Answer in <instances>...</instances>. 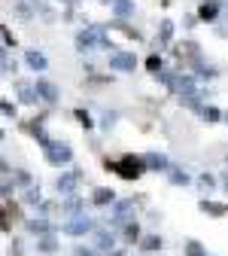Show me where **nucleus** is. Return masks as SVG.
I'll return each instance as SVG.
<instances>
[{"label":"nucleus","instance_id":"1","mask_svg":"<svg viewBox=\"0 0 228 256\" xmlns=\"http://www.w3.org/2000/svg\"><path fill=\"white\" fill-rule=\"evenodd\" d=\"M104 168H107V171H116V174L125 177V180H137V177L146 171V162H143L140 156H134V152H125L119 162H110V158H107Z\"/></svg>","mask_w":228,"mask_h":256},{"label":"nucleus","instance_id":"2","mask_svg":"<svg viewBox=\"0 0 228 256\" xmlns=\"http://www.w3.org/2000/svg\"><path fill=\"white\" fill-rule=\"evenodd\" d=\"M94 46H101V49H113V43L107 40V28L104 24H88L85 30H79L76 34V49L79 52H88Z\"/></svg>","mask_w":228,"mask_h":256},{"label":"nucleus","instance_id":"3","mask_svg":"<svg viewBox=\"0 0 228 256\" xmlns=\"http://www.w3.org/2000/svg\"><path fill=\"white\" fill-rule=\"evenodd\" d=\"M40 146H43V152H46V162H49V165H55V168L67 165L70 158H73V150H70L67 144H58V140L43 138V140H40Z\"/></svg>","mask_w":228,"mask_h":256},{"label":"nucleus","instance_id":"4","mask_svg":"<svg viewBox=\"0 0 228 256\" xmlns=\"http://www.w3.org/2000/svg\"><path fill=\"white\" fill-rule=\"evenodd\" d=\"M61 232H64V235H70V238L88 235V232H94V220H88L85 214H82V216H73V220H67V222L61 226Z\"/></svg>","mask_w":228,"mask_h":256},{"label":"nucleus","instance_id":"5","mask_svg":"<svg viewBox=\"0 0 228 256\" xmlns=\"http://www.w3.org/2000/svg\"><path fill=\"white\" fill-rule=\"evenodd\" d=\"M82 171L79 168H73V171H67V174H61L58 180H55V189L61 192V196H73V192H76V186L82 183Z\"/></svg>","mask_w":228,"mask_h":256},{"label":"nucleus","instance_id":"6","mask_svg":"<svg viewBox=\"0 0 228 256\" xmlns=\"http://www.w3.org/2000/svg\"><path fill=\"white\" fill-rule=\"evenodd\" d=\"M134 210V202L131 198H125V202H116L113 204V214H110V222H113V226H128V222H131L134 216H128V214H131Z\"/></svg>","mask_w":228,"mask_h":256},{"label":"nucleus","instance_id":"7","mask_svg":"<svg viewBox=\"0 0 228 256\" xmlns=\"http://www.w3.org/2000/svg\"><path fill=\"white\" fill-rule=\"evenodd\" d=\"M137 58L134 52H110V70H134Z\"/></svg>","mask_w":228,"mask_h":256},{"label":"nucleus","instance_id":"8","mask_svg":"<svg viewBox=\"0 0 228 256\" xmlns=\"http://www.w3.org/2000/svg\"><path fill=\"white\" fill-rule=\"evenodd\" d=\"M34 88H37V94H40L46 104H55V101L61 98V94H58V86H55V82H49V80H43V76L34 82Z\"/></svg>","mask_w":228,"mask_h":256},{"label":"nucleus","instance_id":"9","mask_svg":"<svg viewBox=\"0 0 228 256\" xmlns=\"http://www.w3.org/2000/svg\"><path fill=\"white\" fill-rule=\"evenodd\" d=\"M24 226H27V232L30 235H52V222L46 220V216H30V220H24Z\"/></svg>","mask_w":228,"mask_h":256},{"label":"nucleus","instance_id":"10","mask_svg":"<svg viewBox=\"0 0 228 256\" xmlns=\"http://www.w3.org/2000/svg\"><path fill=\"white\" fill-rule=\"evenodd\" d=\"M94 247L101 250V253H107V256H110V253H113V247H116V235H113V232H107V229H97V232H94Z\"/></svg>","mask_w":228,"mask_h":256},{"label":"nucleus","instance_id":"11","mask_svg":"<svg viewBox=\"0 0 228 256\" xmlns=\"http://www.w3.org/2000/svg\"><path fill=\"white\" fill-rule=\"evenodd\" d=\"M143 162H146V171H168V174H171V162H168L161 152H146Z\"/></svg>","mask_w":228,"mask_h":256},{"label":"nucleus","instance_id":"12","mask_svg":"<svg viewBox=\"0 0 228 256\" xmlns=\"http://www.w3.org/2000/svg\"><path fill=\"white\" fill-rule=\"evenodd\" d=\"M82 208H85V204H82L79 196H67V202L58 204V210H61L64 216H70V220H73V216H82Z\"/></svg>","mask_w":228,"mask_h":256},{"label":"nucleus","instance_id":"13","mask_svg":"<svg viewBox=\"0 0 228 256\" xmlns=\"http://www.w3.org/2000/svg\"><path fill=\"white\" fill-rule=\"evenodd\" d=\"M24 61H27V68H30V70H37V74H43V70L49 68V61H46V55H43L40 49H27Z\"/></svg>","mask_w":228,"mask_h":256},{"label":"nucleus","instance_id":"14","mask_svg":"<svg viewBox=\"0 0 228 256\" xmlns=\"http://www.w3.org/2000/svg\"><path fill=\"white\" fill-rule=\"evenodd\" d=\"M91 202H94V204H101V208L116 204V189H110V186H97V189H94V196H91Z\"/></svg>","mask_w":228,"mask_h":256},{"label":"nucleus","instance_id":"15","mask_svg":"<svg viewBox=\"0 0 228 256\" xmlns=\"http://www.w3.org/2000/svg\"><path fill=\"white\" fill-rule=\"evenodd\" d=\"M15 92H18V98H21V104H34L40 94H37V88L34 86H27V82H21V80H15Z\"/></svg>","mask_w":228,"mask_h":256},{"label":"nucleus","instance_id":"16","mask_svg":"<svg viewBox=\"0 0 228 256\" xmlns=\"http://www.w3.org/2000/svg\"><path fill=\"white\" fill-rule=\"evenodd\" d=\"M219 16V4L216 0H201V6H198V18L201 22H213Z\"/></svg>","mask_w":228,"mask_h":256},{"label":"nucleus","instance_id":"17","mask_svg":"<svg viewBox=\"0 0 228 256\" xmlns=\"http://www.w3.org/2000/svg\"><path fill=\"white\" fill-rule=\"evenodd\" d=\"M204 214H210V216H225L228 214V204H219V202H210V198H201V204H198Z\"/></svg>","mask_w":228,"mask_h":256},{"label":"nucleus","instance_id":"18","mask_svg":"<svg viewBox=\"0 0 228 256\" xmlns=\"http://www.w3.org/2000/svg\"><path fill=\"white\" fill-rule=\"evenodd\" d=\"M113 16L119 22L128 18V16H134V0H116V4H113Z\"/></svg>","mask_w":228,"mask_h":256},{"label":"nucleus","instance_id":"19","mask_svg":"<svg viewBox=\"0 0 228 256\" xmlns=\"http://www.w3.org/2000/svg\"><path fill=\"white\" fill-rule=\"evenodd\" d=\"M21 202H24V204H43V189H40V186H30L24 196H21Z\"/></svg>","mask_w":228,"mask_h":256},{"label":"nucleus","instance_id":"20","mask_svg":"<svg viewBox=\"0 0 228 256\" xmlns=\"http://www.w3.org/2000/svg\"><path fill=\"white\" fill-rule=\"evenodd\" d=\"M161 244H165V241H161V235H143V238H140V247L149 250V253H152V250H161Z\"/></svg>","mask_w":228,"mask_h":256},{"label":"nucleus","instance_id":"21","mask_svg":"<svg viewBox=\"0 0 228 256\" xmlns=\"http://www.w3.org/2000/svg\"><path fill=\"white\" fill-rule=\"evenodd\" d=\"M37 250H40V253H55V250H58V241H55V235H43V238L37 241Z\"/></svg>","mask_w":228,"mask_h":256},{"label":"nucleus","instance_id":"22","mask_svg":"<svg viewBox=\"0 0 228 256\" xmlns=\"http://www.w3.org/2000/svg\"><path fill=\"white\" fill-rule=\"evenodd\" d=\"M161 28H158V37H161V43H171V37H174V22L171 18H165V22H158Z\"/></svg>","mask_w":228,"mask_h":256},{"label":"nucleus","instance_id":"23","mask_svg":"<svg viewBox=\"0 0 228 256\" xmlns=\"http://www.w3.org/2000/svg\"><path fill=\"white\" fill-rule=\"evenodd\" d=\"M24 132H30L37 140H43L46 134H43V119H30V122H24Z\"/></svg>","mask_w":228,"mask_h":256},{"label":"nucleus","instance_id":"24","mask_svg":"<svg viewBox=\"0 0 228 256\" xmlns=\"http://www.w3.org/2000/svg\"><path fill=\"white\" fill-rule=\"evenodd\" d=\"M125 241H128V244L140 241V226H137V222H128V226H125Z\"/></svg>","mask_w":228,"mask_h":256},{"label":"nucleus","instance_id":"25","mask_svg":"<svg viewBox=\"0 0 228 256\" xmlns=\"http://www.w3.org/2000/svg\"><path fill=\"white\" fill-rule=\"evenodd\" d=\"M158 80L165 82V86H168L171 92H177V80H180V76H177L174 70H161V74H158Z\"/></svg>","mask_w":228,"mask_h":256},{"label":"nucleus","instance_id":"26","mask_svg":"<svg viewBox=\"0 0 228 256\" xmlns=\"http://www.w3.org/2000/svg\"><path fill=\"white\" fill-rule=\"evenodd\" d=\"M113 28H116V30H122V34H125V37H131V40H140V30L128 28V24H125V22H119V18L113 22Z\"/></svg>","mask_w":228,"mask_h":256},{"label":"nucleus","instance_id":"27","mask_svg":"<svg viewBox=\"0 0 228 256\" xmlns=\"http://www.w3.org/2000/svg\"><path fill=\"white\" fill-rule=\"evenodd\" d=\"M171 183L186 186V183H189V174H186V171H180V168H171Z\"/></svg>","mask_w":228,"mask_h":256},{"label":"nucleus","instance_id":"28","mask_svg":"<svg viewBox=\"0 0 228 256\" xmlns=\"http://www.w3.org/2000/svg\"><path fill=\"white\" fill-rule=\"evenodd\" d=\"M146 70L155 74V76L161 74V58H158V55H149V58H146Z\"/></svg>","mask_w":228,"mask_h":256},{"label":"nucleus","instance_id":"29","mask_svg":"<svg viewBox=\"0 0 228 256\" xmlns=\"http://www.w3.org/2000/svg\"><path fill=\"white\" fill-rule=\"evenodd\" d=\"M186 256H207V253H204V247L198 241H189L186 244Z\"/></svg>","mask_w":228,"mask_h":256},{"label":"nucleus","instance_id":"30","mask_svg":"<svg viewBox=\"0 0 228 256\" xmlns=\"http://www.w3.org/2000/svg\"><path fill=\"white\" fill-rule=\"evenodd\" d=\"M3 74H6V76L15 74V61L9 58V49H3Z\"/></svg>","mask_w":228,"mask_h":256},{"label":"nucleus","instance_id":"31","mask_svg":"<svg viewBox=\"0 0 228 256\" xmlns=\"http://www.w3.org/2000/svg\"><path fill=\"white\" fill-rule=\"evenodd\" d=\"M201 116H204L207 122H219V119H222V113H219L216 107H204V113H201Z\"/></svg>","mask_w":228,"mask_h":256},{"label":"nucleus","instance_id":"32","mask_svg":"<svg viewBox=\"0 0 228 256\" xmlns=\"http://www.w3.org/2000/svg\"><path fill=\"white\" fill-rule=\"evenodd\" d=\"M76 119H79V125H82V128H91V116H88L82 107H76Z\"/></svg>","mask_w":228,"mask_h":256},{"label":"nucleus","instance_id":"33","mask_svg":"<svg viewBox=\"0 0 228 256\" xmlns=\"http://www.w3.org/2000/svg\"><path fill=\"white\" fill-rule=\"evenodd\" d=\"M15 183H18V186H27V189H30V174H27V171H15Z\"/></svg>","mask_w":228,"mask_h":256},{"label":"nucleus","instance_id":"34","mask_svg":"<svg viewBox=\"0 0 228 256\" xmlns=\"http://www.w3.org/2000/svg\"><path fill=\"white\" fill-rule=\"evenodd\" d=\"M198 183H201V189H207V192H210V189L216 186V177H210V174H201V180H198Z\"/></svg>","mask_w":228,"mask_h":256},{"label":"nucleus","instance_id":"35","mask_svg":"<svg viewBox=\"0 0 228 256\" xmlns=\"http://www.w3.org/2000/svg\"><path fill=\"white\" fill-rule=\"evenodd\" d=\"M0 110H3V116H6V119H15V104L3 101V104H0Z\"/></svg>","mask_w":228,"mask_h":256},{"label":"nucleus","instance_id":"36","mask_svg":"<svg viewBox=\"0 0 228 256\" xmlns=\"http://www.w3.org/2000/svg\"><path fill=\"white\" fill-rule=\"evenodd\" d=\"M3 46H6V49L15 46V37H12V30H9V28H3Z\"/></svg>","mask_w":228,"mask_h":256},{"label":"nucleus","instance_id":"37","mask_svg":"<svg viewBox=\"0 0 228 256\" xmlns=\"http://www.w3.org/2000/svg\"><path fill=\"white\" fill-rule=\"evenodd\" d=\"M113 125H116V113H104V128H107V132H110Z\"/></svg>","mask_w":228,"mask_h":256},{"label":"nucleus","instance_id":"38","mask_svg":"<svg viewBox=\"0 0 228 256\" xmlns=\"http://www.w3.org/2000/svg\"><path fill=\"white\" fill-rule=\"evenodd\" d=\"M73 256H97V253H94V250H88V247H76V250H73Z\"/></svg>","mask_w":228,"mask_h":256},{"label":"nucleus","instance_id":"39","mask_svg":"<svg viewBox=\"0 0 228 256\" xmlns=\"http://www.w3.org/2000/svg\"><path fill=\"white\" fill-rule=\"evenodd\" d=\"M9 253H12V256H21V241H12V244H9Z\"/></svg>","mask_w":228,"mask_h":256},{"label":"nucleus","instance_id":"40","mask_svg":"<svg viewBox=\"0 0 228 256\" xmlns=\"http://www.w3.org/2000/svg\"><path fill=\"white\" fill-rule=\"evenodd\" d=\"M222 186H225V189H228V174H225V177H222Z\"/></svg>","mask_w":228,"mask_h":256},{"label":"nucleus","instance_id":"41","mask_svg":"<svg viewBox=\"0 0 228 256\" xmlns=\"http://www.w3.org/2000/svg\"><path fill=\"white\" fill-rule=\"evenodd\" d=\"M61 4H76V0H61Z\"/></svg>","mask_w":228,"mask_h":256},{"label":"nucleus","instance_id":"42","mask_svg":"<svg viewBox=\"0 0 228 256\" xmlns=\"http://www.w3.org/2000/svg\"><path fill=\"white\" fill-rule=\"evenodd\" d=\"M101 4H116V0H101Z\"/></svg>","mask_w":228,"mask_h":256},{"label":"nucleus","instance_id":"43","mask_svg":"<svg viewBox=\"0 0 228 256\" xmlns=\"http://www.w3.org/2000/svg\"><path fill=\"white\" fill-rule=\"evenodd\" d=\"M225 119H228V116H225Z\"/></svg>","mask_w":228,"mask_h":256}]
</instances>
